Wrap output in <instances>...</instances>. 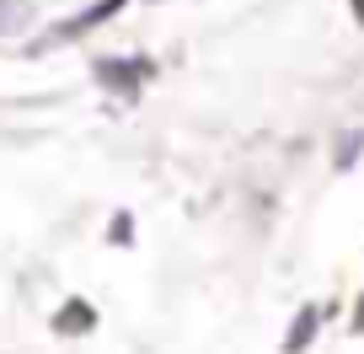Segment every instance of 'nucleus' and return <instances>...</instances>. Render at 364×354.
Listing matches in <instances>:
<instances>
[{
  "instance_id": "obj_7",
  "label": "nucleus",
  "mask_w": 364,
  "mask_h": 354,
  "mask_svg": "<svg viewBox=\"0 0 364 354\" xmlns=\"http://www.w3.org/2000/svg\"><path fill=\"white\" fill-rule=\"evenodd\" d=\"M359 328H364V301H359Z\"/></svg>"
},
{
  "instance_id": "obj_3",
  "label": "nucleus",
  "mask_w": 364,
  "mask_h": 354,
  "mask_svg": "<svg viewBox=\"0 0 364 354\" xmlns=\"http://www.w3.org/2000/svg\"><path fill=\"white\" fill-rule=\"evenodd\" d=\"M316 328H321V317H316V306H306V311H300V317H295V328H289V338H284V349H289V354H300V349H306V343H311V338H316Z\"/></svg>"
},
{
  "instance_id": "obj_1",
  "label": "nucleus",
  "mask_w": 364,
  "mask_h": 354,
  "mask_svg": "<svg viewBox=\"0 0 364 354\" xmlns=\"http://www.w3.org/2000/svg\"><path fill=\"white\" fill-rule=\"evenodd\" d=\"M145 76H150L145 59H102V65H97V80H102V86H118V92H134Z\"/></svg>"
},
{
  "instance_id": "obj_6",
  "label": "nucleus",
  "mask_w": 364,
  "mask_h": 354,
  "mask_svg": "<svg viewBox=\"0 0 364 354\" xmlns=\"http://www.w3.org/2000/svg\"><path fill=\"white\" fill-rule=\"evenodd\" d=\"M22 11H27V6H11V0H0V27H6V16H11V22H22Z\"/></svg>"
},
{
  "instance_id": "obj_2",
  "label": "nucleus",
  "mask_w": 364,
  "mask_h": 354,
  "mask_svg": "<svg viewBox=\"0 0 364 354\" xmlns=\"http://www.w3.org/2000/svg\"><path fill=\"white\" fill-rule=\"evenodd\" d=\"M91 328H97V311H91L86 301H65L59 317H54V333H70V338H75V333H91Z\"/></svg>"
},
{
  "instance_id": "obj_4",
  "label": "nucleus",
  "mask_w": 364,
  "mask_h": 354,
  "mask_svg": "<svg viewBox=\"0 0 364 354\" xmlns=\"http://www.w3.org/2000/svg\"><path fill=\"white\" fill-rule=\"evenodd\" d=\"M118 6H124V0H102V6H91V11H80L75 22H65V27H59V38H75V33H86V27H97L102 16H113Z\"/></svg>"
},
{
  "instance_id": "obj_5",
  "label": "nucleus",
  "mask_w": 364,
  "mask_h": 354,
  "mask_svg": "<svg viewBox=\"0 0 364 354\" xmlns=\"http://www.w3.org/2000/svg\"><path fill=\"white\" fill-rule=\"evenodd\" d=\"M364 150V135H343L338 140V167H353V156Z\"/></svg>"
}]
</instances>
